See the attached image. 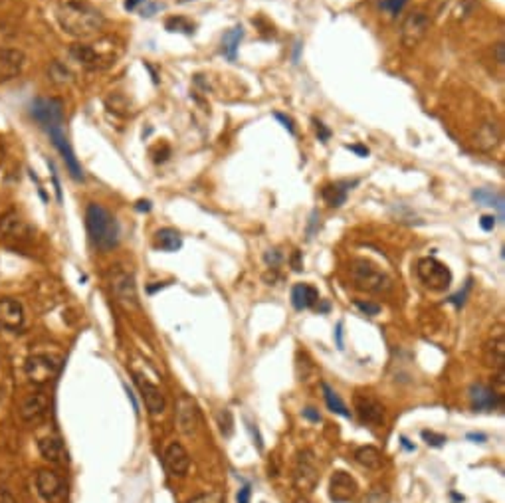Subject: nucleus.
I'll return each mask as SVG.
<instances>
[{
  "label": "nucleus",
  "mask_w": 505,
  "mask_h": 503,
  "mask_svg": "<svg viewBox=\"0 0 505 503\" xmlns=\"http://www.w3.org/2000/svg\"><path fill=\"white\" fill-rule=\"evenodd\" d=\"M313 123H315V129H318V137H319V141H327L329 137H331V131L327 129L321 121H318V119H313Z\"/></svg>",
  "instance_id": "obj_43"
},
{
  "label": "nucleus",
  "mask_w": 505,
  "mask_h": 503,
  "mask_svg": "<svg viewBox=\"0 0 505 503\" xmlns=\"http://www.w3.org/2000/svg\"><path fill=\"white\" fill-rule=\"evenodd\" d=\"M401 442H403V446H404V448H406V450H412V448H414V446L410 444V442H408V440L404 438V436H403V438H401Z\"/></svg>",
  "instance_id": "obj_58"
},
{
  "label": "nucleus",
  "mask_w": 505,
  "mask_h": 503,
  "mask_svg": "<svg viewBox=\"0 0 505 503\" xmlns=\"http://www.w3.org/2000/svg\"><path fill=\"white\" fill-rule=\"evenodd\" d=\"M36 488H38V493L42 495L44 502L48 503H56L64 497L66 493V486H64V479L59 477L58 472L54 470H48L44 468L36 474Z\"/></svg>",
  "instance_id": "obj_12"
},
{
  "label": "nucleus",
  "mask_w": 505,
  "mask_h": 503,
  "mask_svg": "<svg viewBox=\"0 0 505 503\" xmlns=\"http://www.w3.org/2000/svg\"><path fill=\"white\" fill-rule=\"evenodd\" d=\"M351 280L357 289H362L367 293H375V295H385V293H390V289H392L389 275L380 272L375 264H371L367 259H355L351 264Z\"/></svg>",
  "instance_id": "obj_3"
},
{
  "label": "nucleus",
  "mask_w": 505,
  "mask_h": 503,
  "mask_svg": "<svg viewBox=\"0 0 505 503\" xmlns=\"http://www.w3.org/2000/svg\"><path fill=\"white\" fill-rule=\"evenodd\" d=\"M359 493V486L355 482V477L347 474L343 470H337L329 479V497L335 503H347L353 502Z\"/></svg>",
  "instance_id": "obj_13"
},
{
  "label": "nucleus",
  "mask_w": 505,
  "mask_h": 503,
  "mask_svg": "<svg viewBox=\"0 0 505 503\" xmlns=\"http://www.w3.org/2000/svg\"><path fill=\"white\" fill-rule=\"evenodd\" d=\"M479 226H481V228H484L486 232L493 230V226H495V216H490V214L481 216V220H479Z\"/></svg>",
  "instance_id": "obj_47"
},
{
  "label": "nucleus",
  "mask_w": 505,
  "mask_h": 503,
  "mask_svg": "<svg viewBox=\"0 0 505 503\" xmlns=\"http://www.w3.org/2000/svg\"><path fill=\"white\" fill-rule=\"evenodd\" d=\"M30 117L42 127L54 129L64 123V101L58 98H36L30 103Z\"/></svg>",
  "instance_id": "obj_6"
},
{
  "label": "nucleus",
  "mask_w": 505,
  "mask_h": 503,
  "mask_svg": "<svg viewBox=\"0 0 505 503\" xmlns=\"http://www.w3.org/2000/svg\"><path fill=\"white\" fill-rule=\"evenodd\" d=\"M472 199L481 204V206H490V208H497L499 210V220L504 218V194L491 188H477L472 192Z\"/></svg>",
  "instance_id": "obj_27"
},
{
  "label": "nucleus",
  "mask_w": 505,
  "mask_h": 503,
  "mask_svg": "<svg viewBox=\"0 0 505 503\" xmlns=\"http://www.w3.org/2000/svg\"><path fill=\"white\" fill-rule=\"evenodd\" d=\"M48 80L54 82L56 86H66V84L73 82V73L70 72V68L66 64H62L59 60H54L48 66Z\"/></svg>",
  "instance_id": "obj_33"
},
{
  "label": "nucleus",
  "mask_w": 505,
  "mask_h": 503,
  "mask_svg": "<svg viewBox=\"0 0 505 503\" xmlns=\"http://www.w3.org/2000/svg\"><path fill=\"white\" fill-rule=\"evenodd\" d=\"M390 493L385 486H375V488L369 489V493L365 495L362 503H389Z\"/></svg>",
  "instance_id": "obj_36"
},
{
  "label": "nucleus",
  "mask_w": 505,
  "mask_h": 503,
  "mask_svg": "<svg viewBox=\"0 0 505 503\" xmlns=\"http://www.w3.org/2000/svg\"><path fill=\"white\" fill-rule=\"evenodd\" d=\"M163 464L167 468V472L174 477H183L188 472V466H190V458H188V452L181 444H171L165 450V456H163Z\"/></svg>",
  "instance_id": "obj_21"
},
{
  "label": "nucleus",
  "mask_w": 505,
  "mask_h": 503,
  "mask_svg": "<svg viewBox=\"0 0 505 503\" xmlns=\"http://www.w3.org/2000/svg\"><path fill=\"white\" fill-rule=\"evenodd\" d=\"M70 56L73 58V62H77L80 66H84L87 70L100 68L101 62H103L100 52L93 46H87V44H73L70 48Z\"/></svg>",
  "instance_id": "obj_25"
},
{
  "label": "nucleus",
  "mask_w": 505,
  "mask_h": 503,
  "mask_svg": "<svg viewBox=\"0 0 505 503\" xmlns=\"http://www.w3.org/2000/svg\"><path fill=\"white\" fill-rule=\"evenodd\" d=\"M347 149H349V151H353V153H357V155H361V157H369V149H365V147H359V145H349Z\"/></svg>",
  "instance_id": "obj_53"
},
{
  "label": "nucleus",
  "mask_w": 505,
  "mask_h": 503,
  "mask_svg": "<svg viewBox=\"0 0 505 503\" xmlns=\"http://www.w3.org/2000/svg\"><path fill=\"white\" fill-rule=\"evenodd\" d=\"M48 167H50V171H52V181H54V188H56V199H58V202H62V188H59V181L58 174H56V169H54V163L48 161Z\"/></svg>",
  "instance_id": "obj_44"
},
{
  "label": "nucleus",
  "mask_w": 505,
  "mask_h": 503,
  "mask_svg": "<svg viewBox=\"0 0 505 503\" xmlns=\"http://www.w3.org/2000/svg\"><path fill=\"white\" fill-rule=\"evenodd\" d=\"M422 438L426 440V444L434 446V448H440V446H444L448 442V438L444 434H436V432L430 430L422 432Z\"/></svg>",
  "instance_id": "obj_38"
},
{
  "label": "nucleus",
  "mask_w": 505,
  "mask_h": 503,
  "mask_svg": "<svg viewBox=\"0 0 505 503\" xmlns=\"http://www.w3.org/2000/svg\"><path fill=\"white\" fill-rule=\"evenodd\" d=\"M24 325V307L18 300H0V329L20 331Z\"/></svg>",
  "instance_id": "obj_20"
},
{
  "label": "nucleus",
  "mask_w": 505,
  "mask_h": 503,
  "mask_svg": "<svg viewBox=\"0 0 505 503\" xmlns=\"http://www.w3.org/2000/svg\"><path fill=\"white\" fill-rule=\"evenodd\" d=\"M183 246V238L178 230L174 228H160L155 234V248H159L163 252H176Z\"/></svg>",
  "instance_id": "obj_28"
},
{
  "label": "nucleus",
  "mask_w": 505,
  "mask_h": 503,
  "mask_svg": "<svg viewBox=\"0 0 505 503\" xmlns=\"http://www.w3.org/2000/svg\"><path fill=\"white\" fill-rule=\"evenodd\" d=\"M0 234L15 240H26L30 236V226L16 212H8L0 218Z\"/></svg>",
  "instance_id": "obj_22"
},
{
  "label": "nucleus",
  "mask_w": 505,
  "mask_h": 503,
  "mask_svg": "<svg viewBox=\"0 0 505 503\" xmlns=\"http://www.w3.org/2000/svg\"><path fill=\"white\" fill-rule=\"evenodd\" d=\"M133 378H135V385L139 387V392H141V399H143L147 410H149L153 417L160 414V412L165 410V396H163L160 388L157 387V385H153L151 381H147L143 374L135 373L133 374Z\"/></svg>",
  "instance_id": "obj_19"
},
{
  "label": "nucleus",
  "mask_w": 505,
  "mask_h": 503,
  "mask_svg": "<svg viewBox=\"0 0 505 503\" xmlns=\"http://www.w3.org/2000/svg\"><path fill=\"white\" fill-rule=\"evenodd\" d=\"M468 438L476 442H486V434H468Z\"/></svg>",
  "instance_id": "obj_57"
},
{
  "label": "nucleus",
  "mask_w": 505,
  "mask_h": 503,
  "mask_svg": "<svg viewBox=\"0 0 505 503\" xmlns=\"http://www.w3.org/2000/svg\"><path fill=\"white\" fill-rule=\"evenodd\" d=\"M244 38V28L242 26H234L232 30H228L222 38V54L226 58L234 62L236 60V54H238V46L242 42Z\"/></svg>",
  "instance_id": "obj_31"
},
{
  "label": "nucleus",
  "mask_w": 505,
  "mask_h": 503,
  "mask_svg": "<svg viewBox=\"0 0 505 503\" xmlns=\"http://www.w3.org/2000/svg\"><path fill=\"white\" fill-rule=\"evenodd\" d=\"M0 503H16L15 495L8 489L0 488Z\"/></svg>",
  "instance_id": "obj_51"
},
{
  "label": "nucleus",
  "mask_w": 505,
  "mask_h": 503,
  "mask_svg": "<svg viewBox=\"0 0 505 503\" xmlns=\"http://www.w3.org/2000/svg\"><path fill=\"white\" fill-rule=\"evenodd\" d=\"M472 143L477 151L481 153H490L497 145L502 143V127L497 125V121L493 119H486L477 125L476 133L472 137Z\"/></svg>",
  "instance_id": "obj_16"
},
{
  "label": "nucleus",
  "mask_w": 505,
  "mask_h": 503,
  "mask_svg": "<svg viewBox=\"0 0 505 503\" xmlns=\"http://www.w3.org/2000/svg\"><path fill=\"white\" fill-rule=\"evenodd\" d=\"M355 460L367 470H378L383 466V454L375 446H361L355 452Z\"/></svg>",
  "instance_id": "obj_30"
},
{
  "label": "nucleus",
  "mask_w": 505,
  "mask_h": 503,
  "mask_svg": "<svg viewBox=\"0 0 505 503\" xmlns=\"http://www.w3.org/2000/svg\"><path fill=\"white\" fill-rule=\"evenodd\" d=\"M0 161H2V147H0Z\"/></svg>",
  "instance_id": "obj_60"
},
{
  "label": "nucleus",
  "mask_w": 505,
  "mask_h": 503,
  "mask_svg": "<svg viewBox=\"0 0 505 503\" xmlns=\"http://www.w3.org/2000/svg\"><path fill=\"white\" fill-rule=\"evenodd\" d=\"M416 275L426 288L434 291H444L452 284V272L436 258H422L416 264Z\"/></svg>",
  "instance_id": "obj_8"
},
{
  "label": "nucleus",
  "mask_w": 505,
  "mask_h": 503,
  "mask_svg": "<svg viewBox=\"0 0 505 503\" xmlns=\"http://www.w3.org/2000/svg\"><path fill=\"white\" fill-rule=\"evenodd\" d=\"M428 30H430V16L422 10H412L404 18L403 28H401V42L404 48L412 50L426 38Z\"/></svg>",
  "instance_id": "obj_9"
},
{
  "label": "nucleus",
  "mask_w": 505,
  "mask_h": 503,
  "mask_svg": "<svg viewBox=\"0 0 505 503\" xmlns=\"http://www.w3.org/2000/svg\"><path fill=\"white\" fill-rule=\"evenodd\" d=\"M201 426V410L190 396H181L176 403V428L185 436H194Z\"/></svg>",
  "instance_id": "obj_10"
},
{
  "label": "nucleus",
  "mask_w": 505,
  "mask_h": 503,
  "mask_svg": "<svg viewBox=\"0 0 505 503\" xmlns=\"http://www.w3.org/2000/svg\"><path fill=\"white\" fill-rule=\"evenodd\" d=\"M187 503H224L220 493H201L192 500H188Z\"/></svg>",
  "instance_id": "obj_41"
},
{
  "label": "nucleus",
  "mask_w": 505,
  "mask_h": 503,
  "mask_svg": "<svg viewBox=\"0 0 505 503\" xmlns=\"http://www.w3.org/2000/svg\"><path fill=\"white\" fill-rule=\"evenodd\" d=\"M248 430L252 432V436H254V444L258 446V450H264V440H261V436H260V430L256 428V424H248Z\"/></svg>",
  "instance_id": "obj_46"
},
{
  "label": "nucleus",
  "mask_w": 505,
  "mask_h": 503,
  "mask_svg": "<svg viewBox=\"0 0 505 503\" xmlns=\"http://www.w3.org/2000/svg\"><path fill=\"white\" fill-rule=\"evenodd\" d=\"M406 2H408V0H380L378 6H380L385 12H389L390 16H398L403 12L404 6H406Z\"/></svg>",
  "instance_id": "obj_37"
},
{
  "label": "nucleus",
  "mask_w": 505,
  "mask_h": 503,
  "mask_svg": "<svg viewBox=\"0 0 505 503\" xmlns=\"http://www.w3.org/2000/svg\"><path fill=\"white\" fill-rule=\"evenodd\" d=\"M59 26L73 38H89L105 26V16L87 2L68 0L56 10Z\"/></svg>",
  "instance_id": "obj_1"
},
{
  "label": "nucleus",
  "mask_w": 505,
  "mask_h": 503,
  "mask_svg": "<svg viewBox=\"0 0 505 503\" xmlns=\"http://www.w3.org/2000/svg\"><path fill=\"white\" fill-rule=\"evenodd\" d=\"M165 28L169 32H183V34H192L194 32V24H190L187 18L183 16H173L165 22Z\"/></svg>",
  "instance_id": "obj_34"
},
{
  "label": "nucleus",
  "mask_w": 505,
  "mask_h": 503,
  "mask_svg": "<svg viewBox=\"0 0 505 503\" xmlns=\"http://www.w3.org/2000/svg\"><path fill=\"white\" fill-rule=\"evenodd\" d=\"M486 360L491 367H497V369H504L505 367V337L504 335H497L493 337L488 347H486Z\"/></svg>",
  "instance_id": "obj_29"
},
{
  "label": "nucleus",
  "mask_w": 505,
  "mask_h": 503,
  "mask_svg": "<svg viewBox=\"0 0 505 503\" xmlns=\"http://www.w3.org/2000/svg\"><path fill=\"white\" fill-rule=\"evenodd\" d=\"M59 367H62L59 357L50 355V353H38V355H32L26 359L24 371H26V376H28L32 385L44 387L59 373Z\"/></svg>",
  "instance_id": "obj_7"
},
{
  "label": "nucleus",
  "mask_w": 505,
  "mask_h": 503,
  "mask_svg": "<svg viewBox=\"0 0 505 503\" xmlns=\"http://www.w3.org/2000/svg\"><path fill=\"white\" fill-rule=\"evenodd\" d=\"M26 64V56L18 48H0V82L16 80Z\"/></svg>",
  "instance_id": "obj_17"
},
{
  "label": "nucleus",
  "mask_w": 505,
  "mask_h": 503,
  "mask_svg": "<svg viewBox=\"0 0 505 503\" xmlns=\"http://www.w3.org/2000/svg\"><path fill=\"white\" fill-rule=\"evenodd\" d=\"M109 288H111V293L117 303H121L125 309H139V293H137L133 272H127L121 266H116L109 272Z\"/></svg>",
  "instance_id": "obj_4"
},
{
  "label": "nucleus",
  "mask_w": 505,
  "mask_h": 503,
  "mask_svg": "<svg viewBox=\"0 0 505 503\" xmlns=\"http://www.w3.org/2000/svg\"><path fill=\"white\" fill-rule=\"evenodd\" d=\"M274 117H275V119H277V121H282V123H284V127H286V129H288L289 133H291V135L295 133V129H293V121H291L289 117H286V116H284V113H275Z\"/></svg>",
  "instance_id": "obj_49"
},
{
  "label": "nucleus",
  "mask_w": 505,
  "mask_h": 503,
  "mask_svg": "<svg viewBox=\"0 0 505 503\" xmlns=\"http://www.w3.org/2000/svg\"><path fill=\"white\" fill-rule=\"evenodd\" d=\"M250 495H252V491H250V488H248V486H244V488L238 491V495H236V502H238V503H250Z\"/></svg>",
  "instance_id": "obj_50"
},
{
  "label": "nucleus",
  "mask_w": 505,
  "mask_h": 503,
  "mask_svg": "<svg viewBox=\"0 0 505 503\" xmlns=\"http://www.w3.org/2000/svg\"><path fill=\"white\" fill-rule=\"evenodd\" d=\"M470 404L477 412H491V410H495L504 404V396L495 388L476 383V385L470 387Z\"/></svg>",
  "instance_id": "obj_14"
},
{
  "label": "nucleus",
  "mask_w": 505,
  "mask_h": 503,
  "mask_svg": "<svg viewBox=\"0 0 505 503\" xmlns=\"http://www.w3.org/2000/svg\"><path fill=\"white\" fill-rule=\"evenodd\" d=\"M335 339H337V349H343V323H341V321L337 323V329H335Z\"/></svg>",
  "instance_id": "obj_52"
},
{
  "label": "nucleus",
  "mask_w": 505,
  "mask_h": 503,
  "mask_svg": "<svg viewBox=\"0 0 505 503\" xmlns=\"http://www.w3.org/2000/svg\"><path fill=\"white\" fill-rule=\"evenodd\" d=\"M470 289H472V280H468L466 282V286H463V289H460L456 295H452L448 302L452 303V305H456V307H462L463 303H466V298H468V293H470Z\"/></svg>",
  "instance_id": "obj_40"
},
{
  "label": "nucleus",
  "mask_w": 505,
  "mask_h": 503,
  "mask_svg": "<svg viewBox=\"0 0 505 503\" xmlns=\"http://www.w3.org/2000/svg\"><path fill=\"white\" fill-rule=\"evenodd\" d=\"M293 270L295 272H302V264H300V252L293 254Z\"/></svg>",
  "instance_id": "obj_55"
},
{
  "label": "nucleus",
  "mask_w": 505,
  "mask_h": 503,
  "mask_svg": "<svg viewBox=\"0 0 505 503\" xmlns=\"http://www.w3.org/2000/svg\"><path fill=\"white\" fill-rule=\"evenodd\" d=\"M355 410H357V417L361 418L362 424L380 426L385 422V408L371 394H362V392L355 394Z\"/></svg>",
  "instance_id": "obj_15"
},
{
  "label": "nucleus",
  "mask_w": 505,
  "mask_h": 503,
  "mask_svg": "<svg viewBox=\"0 0 505 503\" xmlns=\"http://www.w3.org/2000/svg\"><path fill=\"white\" fill-rule=\"evenodd\" d=\"M38 450H40L44 460L52 461V464H66L68 461L66 446L56 436H46V438H42L38 442Z\"/></svg>",
  "instance_id": "obj_23"
},
{
  "label": "nucleus",
  "mask_w": 505,
  "mask_h": 503,
  "mask_svg": "<svg viewBox=\"0 0 505 503\" xmlns=\"http://www.w3.org/2000/svg\"><path fill=\"white\" fill-rule=\"evenodd\" d=\"M319 461L313 450H302L297 454L295 468H293V486L302 493H311L319 484Z\"/></svg>",
  "instance_id": "obj_5"
},
{
  "label": "nucleus",
  "mask_w": 505,
  "mask_h": 503,
  "mask_svg": "<svg viewBox=\"0 0 505 503\" xmlns=\"http://www.w3.org/2000/svg\"><path fill=\"white\" fill-rule=\"evenodd\" d=\"M50 410V399L44 390H38V392H32L28 399L22 403L20 406V418L28 424H34V422H40L46 418Z\"/></svg>",
  "instance_id": "obj_18"
},
{
  "label": "nucleus",
  "mask_w": 505,
  "mask_h": 503,
  "mask_svg": "<svg viewBox=\"0 0 505 503\" xmlns=\"http://www.w3.org/2000/svg\"><path fill=\"white\" fill-rule=\"evenodd\" d=\"M0 399H2V390H0Z\"/></svg>",
  "instance_id": "obj_61"
},
{
  "label": "nucleus",
  "mask_w": 505,
  "mask_h": 503,
  "mask_svg": "<svg viewBox=\"0 0 505 503\" xmlns=\"http://www.w3.org/2000/svg\"><path fill=\"white\" fill-rule=\"evenodd\" d=\"M319 302V291L309 284H297L291 289V303L295 309H309Z\"/></svg>",
  "instance_id": "obj_26"
},
{
  "label": "nucleus",
  "mask_w": 505,
  "mask_h": 503,
  "mask_svg": "<svg viewBox=\"0 0 505 503\" xmlns=\"http://www.w3.org/2000/svg\"><path fill=\"white\" fill-rule=\"evenodd\" d=\"M303 418H307L309 422H321V414H319L318 408H313V406H307L303 410Z\"/></svg>",
  "instance_id": "obj_45"
},
{
  "label": "nucleus",
  "mask_w": 505,
  "mask_h": 503,
  "mask_svg": "<svg viewBox=\"0 0 505 503\" xmlns=\"http://www.w3.org/2000/svg\"><path fill=\"white\" fill-rule=\"evenodd\" d=\"M137 210H141V212H149V210H151V202L139 201L137 202Z\"/></svg>",
  "instance_id": "obj_54"
},
{
  "label": "nucleus",
  "mask_w": 505,
  "mask_h": 503,
  "mask_svg": "<svg viewBox=\"0 0 505 503\" xmlns=\"http://www.w3.org/2000/svg\"><path fill=\"white\" fill-rule=\"evenodd\" d=\"M321 388H323V396H325V403H327V408L335 412V414H339V417L343 418H351V412H349V408H347V404L341 401V396L335 392V388L331 385H327V383H321Z\"/></svg>",
  "instance_id": "obj_32"
},
{
  "label": "nucleus",
  "mask_w": 505,
  "mask_h": 503,
  "mask_svg": "<svg viewBox=\"0 0 505 503\" xmlns=\"http://www.w3.org/2000/svg\"><path fill=\"white\" fill-rule=\"evenodd\" d=\"M141 2H147V0H125V8L127 10H133L137 4H141Z\"/></svg>",
  "instance_id": "obj_56"
},
{
  "label": "nucleus",
  "mask_w": 505,
  "mask_h": 503,
  "mask_svg": "<svg viewBox=\"0 0 505 503\" xmlns=\"http://www.w3.org/2000/svg\"><path fill=\"white\" fill-rule=\"evenodd\" d=\"M495 62H497L499 66H504V64H505V46H504V42L495 44Z\"/></svg>",
  "instance_id": "obj_48"
},
{
  "label": "nucleus",
  "mask_w": 505,
  "mask_h": 503,
  "mask_svg": "<svg viewBox=\"0 0 505 503\" xmlns=\"http://www.w3.org/2000/svg\"><path fill=\"white\" fill-rule=\"evenodd\" d=\"M355 307L365 313V315H378L380 313V305L378 303H373V302H362V300H357L355 302Z\"/></svg>",
  "instance_id": "obj_39"
},
{
  "label": "nucleus",
  "mask_w": 505,
  "mask_h": 503,
  "mask_svg": "<svg viewBox=\"0 0 505 503\" xmlns=\"http://www.w3.org/2000/svg\"><path fill=\"white\" fill-rule=\"evenodd\" d=\"M48 135H50V139H52L54 147H56V149L59 151L62 158H64L66 169H68L70 176H72L73 181H84V171H82V165L77 163L75 153H73L72 145H70V141H68V137H66L64 129H62V127L48 129Z\"/></svg>",
  "instance_id": "obj_11"
},
{
  "label": "nucleus",
  "mask_w": 505,
  "mask_h": 503,
  "mask_svg": "<svg viewBox=\"0 0 505 503\" xmlns=\"http://www.w3.org/2000/svg\"><path fill=\"white\" fill-rule=\"evenodd\" d=\"M264 259H266L268 268H277V266L282 264V254H279L277 250H268L266 256H264Z\"/></svg>",
  "instance_id": "obj_42"
},
{
  "label": "nucleus",
  "mask_w": 505,
  "mask_h": 503,
  "mask_svg": "<svg viewBox=\"0 0 505 503\" xmlns=\"http://www.w3.org/2000/svg\"><path fill=\"white\" fill-rule=\"evenodd\" d=\"M295 503H311V502H307L305 497H300V500H295Z\"/></svg>",
  "instance_id": "obj_59"
},
{
  "label": "nucleus",
  "mask_w": 505,
  "mask_h": 503,
  "mask_svg": "<svg viewBox=\"0 0 505 503\" xmlns=\"http://www.w3.org/2000/svg\"><path fill=\"white\" fill-rule=\"evenodd\" d=\"M357 183L359 181H337V183H331V185L323 187L321 196H323V201L327 202L331 208H339V206L345 204L349 190H351V187H355Z\"/></svg>",
  "instance_id": "obj_24"
},
{
  "label": "nucleus",
  "mask_w": 505,
  "mask_h": 503,
  "mask_svg": "<svg viewBox=\"0 0 505 503\" xmlns=\"http://www.w3.org/2000/svg\"><path fill=\"white\" fill-rule=\"evenodd\" d=\"M86 228L89 242L100 252H109L119 244V226H117L116 216L98 202L87 204Z\"/></svg>",
  "instance_id": "obj_2"
},
{
  "label": "nucleus",
  "mask_w": 505,
  "mask_h": 503,
  "mask_svg": "<svg viewBox=\"0 0 505 503\" xmlns=\"http://www.w3.org/2000/svg\"><path fill=\"white\" fill-rule=\"evenodd\" d=\"M217 422H218V426H220L222 436L230 438L232 434H234V417H232V412L228 410V408H222V410L218 412Z\"/></svg>",
  "instance_id": "obj_35"
}]
</instances>
